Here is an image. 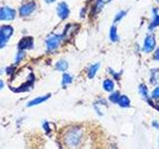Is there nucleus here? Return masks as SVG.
<instances>
[{"instance_id": "nucleus-31", "label": "nucleus", "mask_w": 159, "mask_h": 149, "mask_svg": "<svg viewBox=\"0 0 159 149\" xmlns=\"http://www.w3.org/2000/svg\"><path fill=\"white\" fill-rule=\"evenodd\" d=\"M156 1H157V2H158V3H159V0H156Z\"/></svg>"}, {"instance_id": "nucleus-19", "label": "nucleus", "mask_w": 159, "mask_h": 149, "mask_svg": "<svg viewBox=\"0 0 159 149\" xmlns=\"http://www.w3.org/2000/svg\"><path fill=\"white\" fill-rule=\"evenodd\" d=\"M119 97H120V94H119V93L118 92H114V93H112L111 96H109V97H108V99L111 101L112 103H117V102H118V99H119Z\"/></svg>"}, {"instance_id": "nucleus-7", "label": "nucleus", "mask_w": 159, "mask_h": 149, "mask_svg": "<svg viewBox=\"0 0 159 149\" xmlns=\"http://www.w3.org/2000/svg\"><path fill=\"white\" fill-rule=\"evenodd\" d=\"M35 8H36V5H35V3H27L23 5V6L20 8V15L21 16H28V15L31 14Z\"/></svg>"}, {"instance_id": "nucleus-24", "label": "nucleus", "mask_w": 159, "mask_h": 149, "mask_svg": "<svg viewBox=\"0 0 159 149\" xmlns=\"http://www.w3.org/2000/svg\"><path fill=\"white\" fill-rule=\"evenodd\" d=\"M153 58H154V60H156V61H159V48L156 50V52L154 53Z\"/></svg>"}, {"instance_id": "nucleus-8", "label": "nucleus", "mask_w": 159, "mask_h": 149, "mask_svg": "<svg viewBox=\"0 0 159 149\" xmlns=\"http://www.w3.org/2000/svg\"><path fill=\"white\" fill-rule=\"evenodd\" d=\"M19 50H25V49H32L33 48V38L26 37L23 38L18 44Z\"/></svg>"}, {"instance_id": "nucleus-23", "label": "nucleus", "mask_w": 159, "mask_h": 149, "mask_svg": "<svg viewBox=\"0 0 159 149\" xmlns=\"http://www.w3.org/2000/svg\"><path fill=\"white\" fill-rule=\"evenodd\" d=\"M24 56H25V54H24V52H22V51H20L19 53H18V55H17V57H16V59H15V62H16L17 64L21 61V60L24 58Z\"/></svg>"}, {"instance_id": "nucleus-1", "label": "nucleus", "mask_w": 159, "mask_h": 149, "mask_svg": "<svg viewBox=\"0 0 159 149\" xmlns=\"http://www.w3.org/2000/svg\"><path fill=\"white\" fill-rule=\"evenodd\" d=\"M83 129L79 126L68 128L63 136L64 144L69 148H76L82 142Z\"/></svg>"}, {"instance_id": "nucleus-26", "label": "nucleus", "mask_w": 159, "mask_h": 149, "mask_svg": "<svg viewBox=\"0 0 159 149\" xmlns=\"http://www.w3.org/2000/svg\"><path fill=\"white\" fill-rule=\"evenodd\" d=\"M152 126L153 127H155L156 129H159V122H157V121H152Z\"/></svg>"}, {"instance_id": "nucleus-30", "label": "nucleus", "mask_w": 159, "mask_h": 149, "mask_svg": "<svg viewBox=\"0 0 159 149\" xmlns=\"http://www.w3.org/2000/svg\"><path fill=\"white\" fill-rule=\"evenodd\" d=\"M3 88V82L0 81V88Z\"/></svg>"}, {"instance_id": "nucleus-21", "label": "nucleus", "mask_w": 159, "mask_h": 149, "mask_svg": "<svg viewBox=\"0 0 159 149\" xmlns=\"http://www.w3.org/2000/svg\"><path fill=\"white\" fill-rule=\"evenodd\" d=\"M108 71H109V74H111V76L114 78V79H116V81H119V78H120V76H121V72L116 73V72L112 71L111 69H108Z\"/></svg>"}, {"instance_id": "nucleus-29", "label": "nucleus", "mask_w": 159, "mask_h": 149, "mask_svg": "<svg viewBox=\"0 0 159 149\" xmlns=\"http://www.w3.org/2000/svg\"><path fill=\"white\" fill-rule=\"evenodd\" d=\"M45 2H47V3H53V2H55V0H45Z\"/></svg>"}, {"instance_id": "nucleus-25", "label": "nucleus", "mask_w": 159, "mask_h": 149, "mask_svg": "<svg viewBox=\"0 0 159 149\" xmlns=\"http://www.w3.org/2000/svg\"><path fill=\"white\" fill-rule=\"evenodd\" d=\"M43 127H44V129L46 130L47 132H49L50 131V128H49V123L48 122H45L44 123V125H43Z\"/></svg>"}, {"instance_id": "nucleus-22", "label": "nucleus", "mask_w": 159, "mask_h": 149, "mask_svg": "<svg viewBox=\"0 0 159 149\" xmlns=\"http://www.w3.org/2000/svg\"><path fill=\"white\" fill-rule=\"evenodd\" d=\"M151 97L154 99H159V87H156L151 93Z\"/></svg>"}, {"instance_id": "nucleus-10", "label": "nucleus", "mask_w": 159, "mask_h": 149, "mask_svg": "<svg viewBox=\"0 0 159 149\" xmlns=\"http://www.w3.org/2000/svg\"><path fill=\"white\" fill-rule=\"evenodd\" d=\"M117 103L120 107H129L130 106V99H129L128 97L125 96V94H121V96L119 97Z\"/></svg>"}, {"instance_id": "nucleus-16", "label": "nucleus", "mask_w": 159, "mask_h": 149, "mask_svg": "<svg viewBox=\"0 0 159 149\" xmlns=\"http://www.w3.org/2000/svg\"><path fill=\"white\" fill-rule=\"evenodd\" d=\"M139 93L142 96L143 98H145L146 101L149 99V93H148V88L147 87L145 86L144 84H141L140 86H139Z\"/></svg>"}, {"instance_id": "nucleus-11", "label": "nucleus", "mask_w": 159, "mask_h": 149, "mask_svg": "<svg viewBox=\"0 0 159 149\" xmlns=\"http://www.w3.org/2000/svg\"><path fill=\"white\" fill-rule=\"evenodd\" d=\"M152 13H153V21L151 22L150 26H149V29H150V30L159 26V13H158V10L156 8H154L152 10Z\"/></svg>"}, {"instance_id": "nucleus-6", "label": "nucleus", "mask_w": 159, "mask_h": 149, "mask_svg": "<svg viewBox=\"0 0 159 149\" xmlns=\"http://www.w3.org/2000/svg\"><path fill=\"white\" fill-rule=\"evenodd\" d=\"M57 13H58V16L61 19L68 18L69 14H70V9L68 7V5L65 2L60 3L57 7Z\"/></svg>"}, {"instance_id": "nucleus-27", "label": "nucleus", "mask_w": 159, "mask_h": 149, "mask_svg": "<svg viewBox=\"0 0 159 149\" xmlns=\"http://www.w3.org/2000/svg\"><path fill=\"white\" fill-rule=\"evenodd\" d=\"M152 106H153V107H155V108L157 109V111H159V102H156L155 104H152Z\"/></svg>"}, {"instance_id": "nucleus-2", "label": "nucleus", "mask_w": 159, "mask_h": 149, "mask_svg": "<svg viewBox=\"0 0 159 149\" xmlns=\"http://www.w3.org/2000/svg\"><path fill=\"white\" fill-rule=\"evenodd\" d=\"M12 33L13 29L11 26H2L0 28V48L5 46Z\"/></svg>"}, {"instance_id": "nucleus-12", "label": "nucleus", "mask_w": 159, "mask_h": 149, "mask_svg": "<svg viewBox=\"0 0 159 149\" xmlns=\"http://www.w3.org/2000/svg\"><path fill=\"white\" fill-rule=\"evenodd\" d=\"M102 88L106 92H112L114 88V83L111 79H106L102 83Z\"/></svg>"}, {"instance_id": "nucleus-18", "label": "nucleus", "mask_w": 159, "mask_h": 149, "mask_svg": "<svg viewBox=\"0 0 159 149\" xmlns=\"http://www.w3.org/2000/svg\"><path fill=\"white\" fill-rule=\"evenodd\" d=\"M73 82V78L70 76L69 74H63V81H62V84L63 86H67V84H71Z\"/></svg>"}, {"instance_id": "nucleus-5", "label": "nucleus", "mask_w": 159, "mask_h": 149, "mask_svg": "<svg viewBox=\"0 0 159 149\" xmlns=\"http://www.w3.org/2000/svg\"><path fill=\"white\" fill-rule=\"evenodd\" d=\"M15 10L9 7H2L0 9V20H12L15 17Z\"/></svg>"}, {"instance_id": "nucleus-4", "label": "nucleus", "mask_w": 159, "mask_h": 149, "mask_svg": "<svg viewBox=\"0 0 159 149\" xmlns=\"http://www.w3.org/2000/svg\"><path fill=\"white\" fill-rule=\"evenodd\" d=\"M61 40H62V37L58 36V35H54V36L50 37L46 41L47 48H48L49 51H54V50H56L59 47Z\"/></svg>"}, {"instance_id": "nucleus-17", "label": "nucleus", "mask_w": 159, "mask_h": 149, "mask_svg": "<svg viewBox=\"0 0 159 149\" xmlns=\"http://www.w3.org/2000/svg\"><path fill=\"white\" fill-rule=\"evenodd\" d=\"M109 38H111V42H117L118 41V35H117V31H116V27L112 26L111 28V32H109Z\"/></svg>"}, {"instance_id": "nucleus-3", "label": "nucleus", "mask_w": 159, "mask_h": 149, "mask_svg": "<svg viewBox=\"0 0 159 149\" xmlns=\"http://www.w3.org/2000/svg\"><path fill=\"white\" fill-rule=\"evenodd\" d=\"M155 37L153 35H147L144 39L143 43V52L145 53H150L153 51V49L155 48Z\"/></svg>"}, {"instance_id": "nucleus-9", "label": "nucleus", "mask_w": 159, "mask_h": 149, "mask_svg": "<svg viewBox=\"0 0 159 149\" xmlns=\"http://www.w3.org/2000/svg\"><path fill=\"white\" fill-rule=\"evenodd\" d=\"M50 97H51V94H46L45 97H39L37 98L33 99V101L29 102L28 104H27V106L30 107V106H37V104H39V103H42L44 102H46Z\"/></svg>"}, {"instance_id": "nucleus-15", "label": "nucleus", "mask_w": 159, "mask_h": 149, "mask_svg": "<svg viewBox=\"0 0 159 149\" xmlns=\"http://www.w3.org/2000/svg\"><path fill=\"white\" fill-rule=\"evenodd\" d=\"M68 67H69L68 62L65 61V60H60V61L57 62V64H56V69L60 72H65L68 69Z\"/></svg>"}, {"instance_id": "nucleus-28", "label": "nucleus", "mask_w": 159, "mask_h": 149, "mask_svg": "<svg viewBox=\"0 0 159 149\" xmlns=\"http://www.w3.org/2000/svg\"><path fill=\"white\" fill-rule=\"evenodd\" d=\"M99 1H101V2H102V3L104 4V3H108V2H111V0H99Z\"/></svg>"}, {"instance_id": "nucleus-20", "label": "nucleus", "mask_w": 159, "mask_h": 149, "mask_svg": "<svg viewBox=\"0 0 159 149\" xmlns=\"http://www.w3.org/2000/svg\"><path fill=\"white\" fill-rule=\"evenodd\" d=\"M126 15V11H119L116 15V17H114V22H118V21H120V20L125 16Z\"/></svg>"}, {"instance_id": "nucleus-14", "label": "nucleus", "mask_w": 159, "mask_h": 149, "mask_svg": "<svg viewBox=\"0 0 159 149\" xmlns=\"http://www.w3.org/2000/svg\"><path fill=\"white\" fill-rule=\"evenodd\" d=\"M150 83L153 84H159V70L158 69H154L151 71Z\"/></svg>"}, {"instance_id": "nucleus-13", "label": "nucleus", "mask_w": 159, "mask_h": 149, "mask_svg": "<svg viewBox=\"0 0 159 149\" xmlns=\"http://www.w3.org/2000/svg\"><path fill=\"white\" fill-rule=\"evenodd\" d=\"M98 69H99V63H96V64L92 65V66L89 67L88 70V77L89 79H93L94 76H96V74L98 71Z\"/></svg>"}]
</instances>
